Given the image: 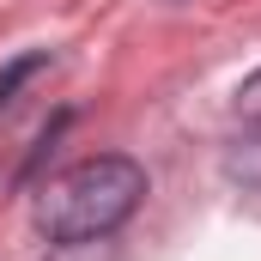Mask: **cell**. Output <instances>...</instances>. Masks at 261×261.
Instances as JSON below:
<instances>
[{"label": "cell", "mask_w": 261, "mask_h": 261, "mask_svg": "<svg viewBox=\"0 0 261 261\" xmlns=\"http://www.w3.org/2000/svg\"><path fill=\"white\" fill-rule=\"evenodd\" d=\"M237 110H243L249 122H261V67L243 79V85H237Z\"/></svg>", "instance_id": "3957f363"}, {"label": "cell", "mask_w": 261, "mask_h": 261, "mask_svg": "<svg viewBox=\"0 0 261 261\" xmlns=\"http://www.w3.org/2000/svg\"><path fill=\"white\" fill-rule=\"evenodd\" d=\"M43 67H49V55H18V61L0 73V103H12V91H18L31 73H43Z\"/></svg>", "instance_id": "7a4b0ae2"}, {"label": "cell", "mask_w": 261, "mask_h": 261, "mask_svg": "<svg viewBox=\"0 0 261 261\" xmlns=\"http://www.w3.org/2000/svg\"><path fill=\"white\" fill-rule=\"evenodd\" d=\"M140 200H146V170L122 152H97L43 189L37 225L55 243H91V237H110L116 225H128Z\"/></svg>", "instance_id": "6da1fadb"}]
</instances>
